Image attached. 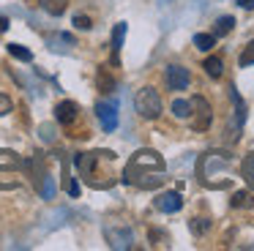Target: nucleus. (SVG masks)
<instances>
[{
    "label": "nucleus",
    "mask_w": 254,
    "mask_h": 251,
    "mask_svg": "<svg viewBox=\"0 0 254 251\" xmlns=\"http://www.w3.org/2000/svg\"><path fill=\"white\" fill-rule=\"evenodd\" d=\"M96 118H99V123L104 131H115L118 128V104L99 101L96 104Z\"/></svg>",
    "instance_id": "7"
},
{
    "label": "nucleus",
    "mask_w": 254,
    "mask_h": 251,
    "mask_svg": "<svg viewBox=\"0 0 254 251\" xmlns=\"http://www.w3.org/2000/svg\"><path fill=\"white\" fill-rule=\"evenodd\" d=\"M77 112H79V107L74 101H61L55 107V120L63 126H71L74 120H77Z\"/></svg>",
    "instance_id": "12"
},
{
    "label": "nucleus",
    "mask_w": 254,
    "mask_h": 251,
    "mask_svg": "<svg viewBox=\"0 0 254 251\" xmlns=\"http://www.w3.org/2000/svg\"><path fill=\"white\" fill-rule=\"evenodd\" d=\"M153 205H156V210H161V213H178L183 207V199H181L178 191H164V194H159L153 199Z\"/></svg>",
    "instance_id": "9"
},
{
    "label": "nucleus",
    "mask_w": 254,
    "mask_h": 251,
    "mask_svg": "<svg viewBox=\"0 0 254 251\" xmlns=\"http://www.w3.org/2000/svg\"><path fill=\"white\" fill-rule=\"evenodd\" d=\"M41 8L52 16H61L63 11L68 8V0H41Z\"/></svg>",
    "instance_id": "18"
},
{
    "label": "nucleus",
    "mask_w": 254,
    "mask_h": 251,
    "mask_svg": "<svg viewBox=\"0 0 254 251\" xmlns=\"http://www.w3.org/2000/svg\"><path fill=\"white\" fill-rule=\"evenodd\" d=\"M230 98H232V104H235V128H241L243 126V120H246V101L241 98V93H238V87H230Z\"/></svg>",
    "instance_id": "14"
},
{
    "label": "nucleus",
    "mask_w": 254,
    "mask_h": 251,
    "mask_svg": "<svg viewBox=\"0 0 254 251\" xmlns=\"http://www.w3.org/2000/svg\"><path fill=\"white\" fill-rule=\"evenodd\" d=\"M28 161L14 150H0V191H14L25 183Z\"/></svg>",
    "instance_id": "4"
},
{
    "label": "nucleus",
    "mask_w": 254,
    "mask_h": 251,
    "mask_svg": "<svg viewBox=\"0 0 254 251\" xmlns=\"http://www.w3.org/2000/svg\"><path fill=\"white\" fill-rule=\"evenodd\" d=\"M241 8H254V0H235Z\"/></svg>",
    "instance_id": "29"
},
{
    "label": "nucleus",
    "mask_w": 254,
    "mask_h": 251,
    "mask_svg": "<svg viewBox=\"0 0 254 251\" xmlns=\"http://www.w3.org/2000/svg\"><path fill=\"white\" fill-rule=\"evenodd\" d=\"M210 224H213L210 218H194V221H191V229H194L197 235H202V232H208V229H210Z\"/></svg>",
    "instance_id": "24"
},
{
    "label": "nucleus",
    "mask_w": 254,
    "mask_h": 251,
    "mask_svg": "<svg viewBox=\"0 0 254 251\" xmlns=\"http://www.w3.org/2000/svg\"><path fill=\"white\" fill-rule=\"evenodd\" d=\"M96 85H99L101 93H112V90H115V79L110 76V71H107V68H99V74H96Z\"/></svg>",
    "instance_id": "17"
},
{
    "label": "nucleus",
    "mask_w": 254,
    "mask_h": 251,
    "mask_svg": "<svg viewBox=\"0 0 254 251\" xmlns=\"http://www.w3.org/2000/svg\"><path fill=\"white\" fill-rule=\"evenodd\" d=\"M66 191H68L71 196H79V183H77L74 178H68V180H66Z\"/></svg>",
    "instance_id": "27"
},
{
    "label": "nucleus",
    "mask_w": 254,
    "mask_h": 251,
    "mask_svg": "<svg viewBox=\"0 0 254 251\" xmlns=\"http://www.w3.org/2000/svg\"><path fill=\"white\" fill-rule=\"evenodd\" d=\"M238 158L232 156L230 150H221V147H213L205 156H199L197 161V175L199 183L210 191H224L235 183L238 178Z\"/></svg>",
    "instance_id": "2"
},
{
    "label": "nucleus",
    "mask_w": 254,
    "mask_h": 251,
    "mask_svg": "<svg viewBox=\"0 0 254 251\" xmlns=\"http://www.w3.org/2000/svg\"><path fill=\"white\" fill-rule=\"evenodd\" d=\"M238 63H241L243 68H246V65H254V38L246 44V47H243V52H241V58H238Z\"/></svg>",
    "instance_id": "23"
},
{
    "label": "nucleus",
    "mask_w": 254,
    "mask_h": 251,
    "mask_svg": "<svg viewBox=\"0 0 254 251\" xmlns=\"http://www.w3.org/2000/svg\"><path fill=\"white\" fill-rule=\"evenodd\" d=\"M172 115L181 120H186L189 115H191V101H186V98H175L172 101Z\"/></svg>",
    "instance_id": "21"
},
{
    "label": "nucleus",
    "mask_w": 254,
    "mask_h": 251,
    "mask_svg": "<svg viewBox=\"0 0 254 251\" xmlns=\"http://www.w3.org/2000/svg\"><path fill=\"white\" fill-rule=\"evenodd\" d=\"M164 79H167V87H170V90H186L191 76H189V68H183V65H167Z\"/></svg>",
    "instance_id": "8"
},
{
    "label": "nucleus",
    "mask_w": 254,
    "mask_h": 251,
    "mask_svg": "<svg viewBox=\"0 0 254 251\" xmlns=\"http://www.w3.org/2000/svg\"><path fill=\"white\" fill-rule=\"evenodd\" d=\"M41 136H44V139H52V126H41Z\"/></svg>",
    "instance_id": "28"
},
{
    "label": "nucleus",
    "mask_w": 254,
    "mask_h": 251,
    "mask_svg": "<svg viewBox=\"0 0 254 251\" xmlns=\"http://www.w3.org/2000/svg\"><path fill=\"white\" fill-rule=\"evenodd\" d=\"M123 183L134 186V188L142 191H153L159 186L167 183V164L164 158L159 156L150 147H142L137 150L123 167Z\"/></svg>",
    "instance_id": "1"
},
{
    "label": "nucleus",
    "mask_w": 254,
    "mask_h": 251,
    "mask_svg": "<svg viewBox=\"0 0 254 251\" xmlns=\"http://www.w3.org/2000/svg\"><path fill=\"white\" fill-rule=\"evenodd\" d=\"M8 55L22 60V63H30V60H33V52H30L28 47H22V44H8Z\"/></svg>",
    "instance_id": "20"
},
{
    "label": "nucleus",
    "mask_w": 254,
    "mask_h": 251,
    "mask_svg": "<svg viewBox=\"0 0 254 251\" xmlns=\"http://www.w3.org/2000/svg\"><path fill=\"white\" fill-rule=\"evenodd\" d=\"M194 47H197L199 52H210V49L216 47V36L213 33H197V36H194Z\"/></svg>",
    "instance_id": "16"
},
{
    "label": "nucleus",
    "mask_w": 254,
    "mask_h": 251,
    "mask_svg": "<svg viewBox=\"0 0 254 251\" xmlns=\"http://www.w3.org/2000/svg\"><path fill=\"white\" fill-rule=\"evenodd\" d=\"M189 120H191V128L194 131H208L210 128L213 112H210V104L205 101L202 96H194L191 98V115H189Z\"/></svg>",
    "instance_id": "6"
},
{
    "label": "nucleus",
    "mask_w": 254,
    "mask_h": 251,
    "mask_svg": "<svg viewBox=\"0 0 254 251\" xmlns=\"http://www.w3.org/2000/svg\"><path fill=\"white\" fill-rule=\"evenodd\" d=\"M107 240H110V246L112 249H131V243H134V235H131V229H107Z\"/></svg>",
    "instance_id": "11"
},
{
    "label": "nucleus",
    "mask_w": 254,
    "mask_h": 251,
    "mask_svg": "<svg viewBox=\"0 0 254 251\" xmlns=\"http://www.w3.org/2000/svg\"><path fill=\"white\" fill-rule=\"evenodd\" d=\"M202 68H205V74H208V76H213V79H219V76H221V71H224V63H221V58H216V55H210V58L202 63Z\"/></svg>",
    "instance_id": "15"
},
{
    "label": "nucleus",
    "mask_w": 254,
    "mask_h": 251,
    "mask_svg": "<svg viewBox=\"0 0 254 251\" xmlns=\"http://www.w3.org/2000/svg\"><path fill=\"white\" fill-rule=\"evenodd\" d=\"M134 109H137L139 118L156 120V118L161 115V96H159V93H156L150 85L139 87L137 96H134Z\"/></svg>",
    "instance_id": "5"
},
{
    "label": "nucleus",
    "mask_w": 254,
    "mask_h": 251,
    "mask_svg": "<svg viewBox=\"0 0 254 251\" xmlns=\"http://www.w3.org/2000/svg\"><path fill=\"white\" fill-rule=\"evenodd\" d=\"M126 30H128V25L126 22H118L115 27H112V65H118L121 63V49H123V41H126Z\"/></svg>",
    "instance_id": "10"
},
{
    "label": "nucleus",
    "mask_w": 254,
    "mask_h": 251,
    "mask_svg": "<svg viewBox=\"0 0 254 251\" xmlns=\"http://www.w3.org/2000/svg\"><path fill=\"white\" fill-rule=\"evenodd\" d=\"M232 27H235V16H219V19H216V30H213V36L219 38V36H227V33L232 30Z\"/></svg>",
    "instance_id": "19"
},
{
    "label": "nucleus",
    "mask_w": 254,
    "mask_h": 251,
    "mask_svg": "<svg viewBox=\"0 0 254 251\" xmlns=\"http://www.w3.org/2000/svg\"><path fill=\"white\" fill-rule=\"evenodd\" d=\"M77 172L90 188H110L115 186L118 175H115V153L112 150H90V153H79L74 158Z\"/></svg>",
    "instance_id": "3"
},
{
    "label": "nucleus",
    "mask_w": 254,
    "mask_h": 251,
    "mask_svg": "<svg viewBox=\"0 0 254 251\" xmlns=\"http://www.w3.org/2000/svg\"><path fill=\"white\" fill-rule=\"evenodd\" d=\"M74 25H77L79 30H90V16H85V14H77V16H74Z\"/></svg>",
    "instance_id": "26"
},
{
    "label": "nucleus",
    "mask_w": 254,
    "mask_h": 251,
    "mask_svg": "<svg viewBox=\"0 0 254 251\" xmlns=\"http://www.w3.org/2000/svg\"><path fill=\"white\" fill-rule=\"evenodd\" d=\"M238 175L249 183V188H254V150L241 158V164H238Z\"/></svg>",
    "instance_id": "13"
},
{
    "label": "nucleus",
    "mask_w": 254,
    "mask_h": 251,
    "mask_svg": "<svg viewBox=\"0 0 254 251\" xmlns=\"http://www.w3.org/2000/svg\"><path fill=\"white\" fill-rule=\"evenodd\" d=\"M0 30H8V19H6V16H0Z\"/></svg>",
    "instance_id": "30"
},
{
    "label": "nucleus",
    "mask_w": 254,
    "mask_h": 251,
    "mask_svg": "<svg viewBox=\"0 0 254 251\" xmlns=\"http://www.w3.org/2000/svg\"><path fill=\"white\" fill-rule=\"evenodd\" d=\"M11 109H14V101L6 96V93H0V118H3V115H8Z\"/></svg>",
    "instance_id": "25"
},
{
    "label": "nucleus",
    "mask_w": 254,
    "mask_h": 251,
    "mask_svg": "<svg viewBox=\"0 0 254 251\" xmlns=\"http://www.w3.org/2000/svg\"><path fill=\"white\" fill-rule=\"evenodd\" d=\"M230 205L232 207H254V199H252V194H249V191H235V194H232V199H230Z\"/></svg>",
    "instance_id": "22"
}]
</instances>
